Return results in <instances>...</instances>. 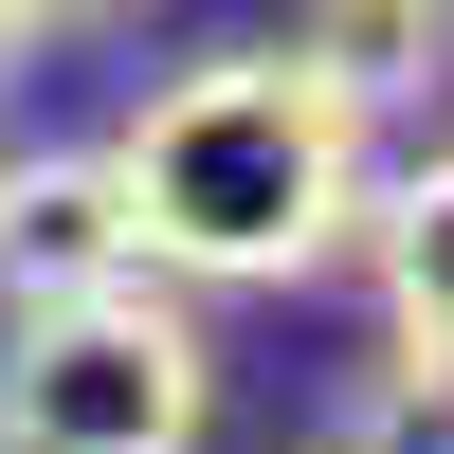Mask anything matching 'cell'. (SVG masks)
I'll return each mask as SVG.
<instances>
[{"instance_id":"obj_1","label":"cell","mask_w":454,"mask_h":454,"mask_svg":"<svg viewBox=\"0 0 454 454\" xmlns=\"http://www.w3.org/2000/svg\"><path fill=\"white\" fill-rule=\"evenodd\" d=\"M109 200L182 291H309L364 237V109L309 55H200L109 128Z\"/></svg>"},{"instance_id":"obj_2","label":"cell","mask_w":454,"mask_h":454,"mask_svg":"<svg viewBox=\"0 0 454 454\" xmlns=\"http://www.w3.org/2000/svg\"><path fill=\"white\" fill-rule=\"evenodd\" d=\"M218 436V346L164 273L0 309V454H200Z\"/></svg>"},{"instance_id":"obj_3","label":"cell","mask_w":454,"mask_h":454,"mask_svg":"<svg viewBox=\"0 0 454 454\" xmlns=\"http://www.w3.org/2000/svg\"><path fill=\"white\" fill-rule=\"evenodd\" d=\"M109 273H145V254H128V200H109V145L0 164V309H55V291H109Z\"/></svg>"},{"instance_id":"obj_4","label":"cell","mask_w":454,"mask_h":454,"mask_svg":"<svg viewBox=\"0 0 454 454\" xmlns=\"http://www.w3.org/2000/svg\"><path fill=\"white\" fill-rule=\"evenodd\" d=\"M291 55H309L346 109H419L436 73H454V0H309Z\"/></svg>"},{"instance_id":"obj_5","label":"cell","mask_w":454,"mask_h":454,"mask_svg":"<svg viewBox=\"0 0 454 454\" xmlns=\"http://www.w3.org/2000/svg\"><path fill=\"white\" fill-rule=\"evenodd\" d=\"M364 254H382V327H400V364H454V145L419 182H382L364 200Z\"/></svg>"},{"instance_id":"obj_6","label":"cell","mask_w":454,"mask_h":454,"mask_svg":"<svg viewBox=\"0 0 454 454\" xmlns=\"http://www.w3.org/2000/svg\"><path fill=\"white\" fill-rule=\"evenodd\" d=\"M346 454H454V364H382L346 400Z\"/></svg>"},{"instance_id":"obj_7","label":"cell","mask_w":454,"mask_h":454,"mask_svg":"<svg viewBox=\"0 0 454 454\" xmlns=\"http://www.w3.org/2000/svg\"><path fill=\"white\" fill-rule=\"evenodd\" d=\"M19 19H36V36H91V19H128V0H19Z\"/></svg>"},{"instance_id":"obj_8","label":"cell","mask_w":454,"mask_h":454,"mask_svg":"<svg viewBox=\"0 0 454 454\" xmlns=\"http://www.w3.org/2000/svg\"><path fill=\"white\" fill-rule=\"evenodd\" d=\"M19 55H36V19H19V0H0V91H19Z\"/></svg>"}]
</instances>
